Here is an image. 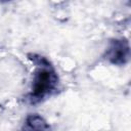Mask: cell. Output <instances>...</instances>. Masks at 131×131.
I'll return each instance as SVG.
<instances>
[{
    "mask_svg": "<svg viewBox=\"0 0 131 131\" xmlns=\"http://www.w3.org/2000/svg\"><path fill=\"white\" fill-rule=\"evenodd\" d=\"M20 131H52V128L40 114H29L24 119Z\"/></svg>",
    "mask_w": 131,
    "mask_h": 131,
    "instance_id": "3",
    "label": "cell"
},
{
    "mask_svg": "<svg viewBox=\"0 0 131 131\" xmlns=\"http://www.w3.org/2000/svg\"><path fill=\"white\" fill-rule=\"evenodd\" d=\"M110 64L122 67L130 60V45L126 38H113L108 41L102 55Z\"/></svg>",
    "mask_w": 131,
    "mask_h": 131,
    "instance_id": "2",
    "label": "cell"
},
{
    "mask_svg": "<svg viewBox=\"0 0 131 131\" xmlns=\"http://www.w3.org/2000/svg\"><path fill=\"white\" fill-rule=\"evenodd\" d=\"M28 58L32 61L34 71L30 91L26 94L25 100L31 105H36L58 92L60 79L47 57L38 53H29Z\"/></svg>",
    "mask_w": 131,
    "mask_h": 131,
    "instance_id": "1",
    "label": "cell"
}]
</instances>
